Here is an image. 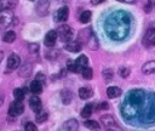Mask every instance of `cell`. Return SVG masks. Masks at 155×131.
Wrapping results in <instances>:
<instances>
[{
	"mask_svg": "<svg viewBox=\"0 0 155 131\" xmlns=\"http://www.w3.org/2000/svg\"><path fill=\"white\" fill-rule=\"evenodd\" d=\"M84 125H85L87 129H90V130H94V131L99 130V127H101L99 124H98L96 120H85Z\"/></svg>",
	"mask_w": 155,
	"mask_h": 131,
	"instance_id": "cell-24",
	"label": "cell"
},
{
	"mask_svg": "<svg viewBox=\"0 0 155 131\" xmlns=\"http://www.w3.org/2000/svg\"><path fill=\"white\" fill-rule=\"evenodd\" d=\"M105 129H107V131H122V129H121L117 124L111 125V126H108V127H105Z\"/></svg>",
	"mask_w": 155,
	"mask_h": 131,
	"instance_id": "cell-33",
	"label": "cell"
},
{
	"mask_svg": "<svg viewBox=\"0 0 155 131\" xmlns=\"http://www.w3.org/2000/svg\"><path fill=\"white\" fill-rule=\"evenodd\" d=\"M30 91L33 92V93H35V95H39V93H41L42 92V84H41V81H39V80H34V81H31L30 82Z\"/></svg>",
	"mask_w": 155,
	"mask_h": 131,
	"instance_id": "cell-18",
	"label": "cell"
},
{
	"mask_svg": "<svg viewBox=\"0 0 155 131\" xmlns=\"http://www.w3.org/2000/svg\"><path fill=\"white\" fill-rule=\"evenodd\" d=\"M92 110H93V106H92L91 103L86 104V106L82 108V110H81V116L85 118V119H87V118L92 114Z\"/></svg>",
	"mask_w": 155,
	"mask_h": 131,
	"instance_id": "cell-23",
	"label": "cell"
},
{
	"mask_svg": "<svg viewBox=\"0 0 155 131\" xmlns=\"http://www.w3.org/2000/svg\"><path fill=\"white\" fill-rule=\"evenodd\" d=\"M143 74H155V61H149L142 67Z\"/></svg>",
	"mask_w": 155,
	"mask_h": 131,
	"instance_id": "cell-15",
	"label": "cell"
},
{
	"mask_svg": "<svg viewBox=\"0 0 155 131\" xmlns=\"http://www.w3.org/2000/svg\"><path fill=\"white\" fill-rule=\"evenodd\" d=\"M2 58H4V52H2V51H0V63H1Z\"/></svg>",
	"mask_w": 155,
	"mask_h": 131,
	"instance_id": "cell-41",
	"label": "cell"
},
{
	"mask_svg": "<svg viewBox=\"0 0 155 131\" xmlns=\"http://www.w3.org/2000/svg\"><path fill=\"white\" fill-rule=\"evenodd\" d=\"M67 68H68V70H69V72H71V73H78L76 64H75V62H74V61H71V59H69V61H68V63H67Z\"/></svg>",
	"mask_w": 155,
	"mask_h": 131,
	"instance_id": "cell-30",
	"label": "cell"
},
{
	"mask_svg": "<svg viewBox=\"0 0 155 131\" xmlns=\"http://www.w3.org/2000/svg\"><path fill=\"white\" fill-rule=\"evenodd\" d=\"M36 80H39V81H44V80H45V76H44L42 74H38V75H36Z\"/></svg>",
	"mask_w": 155,
	"mask_h": 131,
	"instance_id": "cell-37",
	"label": "cell"
},
{
	"mask_svg": "<svg viewBox=\"0 0 155 131\" xmlns=\"http://www.w3.org/2000/svg\"><path fill=\"white\" fill-rule=\"evenodd\" d=\"M75 64H76V68H78V73H79V72H82V69L86 68L87 64H88V58H87L85 55H81V56H79L78 59L75 61Z\"/></svg>",
	"mask_w": 155,
	"mask_h": 131,
	"instance_id": "cell-11",
	"label": "cell"
},
{
	"mask_svg": "<svg viewBox=\"0 0 155 131\" xmlns=\"http://www.w3.org/2000/svg\"><path fill=\"white\" fill-rule=\"evenodd\" d=\"M18 0H0V11L12 10L16 7Z\"/></svg>",
	"mask_w": 155,
	"mask_h": 131,
	"instance_id": "cell-12",
	"label": "cell"
},
{
	"mask_svg": "<svg viewBox=\"0 0 155 131\" xmlns=\"http://www.w3.org/2000/svg\"><path fill=\"white\" fill-rule=\"evenodd\" d=\"M103 78H104L107 81L111 80V79H113V70H111V69H104V70H103Z\"/></svg>",
	"mask_w": 155,
	"mask_h": 131,
	"instance_id": "cell-31",
	"label": "cell"
},
{
	"mask_svg": "<svg viewBox=\"0 0 155 131\" xmlns=\"http://www.w3.org/2000/svg\"><path fill=\"white\" fill-rule=\"evenodd\" d=\"M57 34L59 36V39L63 41V42H69L73 38V29L67 25V24H62L58 30H57Z\"/></svg>",
	"mask_w": 155,
	"mask_h": 131,
	"instance_id": "cell-3",
	"label": "cell"
},
{
	"mask_svg": "<svg viewBox=\"0 0 155 131\" xmlns=\"http://www.w3.org/2000/svg\"><path fill=\"white\" fill-rule=\"evenodd\" d=\"M101 121H102V124L104 125V127H108V126H111V125H115V124H116L115 119H114L111 115H109V114L102 115V116H101Z\"/></svg>",
	"mask_w": 155,
	"mask_h": 131,
	"instance_id": "cell-20",
	"label": "cell"
},
{
	"mask_svg": "<svg viewBox=\"0 0 155 131\" xmlns=\"http://www.w3.org/2000/svg\"><path fill=\"white\" fill-rule=\"evenodd\" d=\"M104 0H91V2L93 4V5H98V4H101V2H103Z\"/></svg>",
	"mask_w": 155,
	"mask_h": 131,
	"instance_id": "cell-39",
	"label": "cell"
},
{
	"mask_svg": "<svg viewBox=\"0 0 155 131\" xmlns=\"http://www.w3.org/2000/svg\"><path fill=\"white\" fill-rule=\"evenodd\" d=\"M2 40H4L5 42H7V44L13 42V41L16 40V33H15L13 30H8V32H6L5 35H4V38H2Z\"/></svg>",
	"mask_w": 155,
	"mask_h": 131,
	"instance_id": "cell-21",
	"label": "cell"
},
{
	"mask_svg": "<svg viewBox=\"0 0 155 131\" xmlns=\"http://www.w3.org/2000/svg\"><path fill=\"white\" fill-rule=\"evenodd\" d=\"M143 97H144V93L142 90H133L128 95L126 102L122 104V114L125 118L131 119L138 114L139 107L143 103Z\"/></svg>",
	"mask_w": 155,
	"mask_h": 131,
	"instance_id": "cell-2",
	"label": "cell"
},
{
	"mask_svg": "<svg viewBox=\"0 0 155 131\" xmlns=\"http://www.w3.org/2000/svg\"><path fill=\"white\" fill-rule=\"evenodd\" d=\"M117 1H120V2H126V4H133V2H136L137 0H117Z\"/></svg>",
	"mask_w": 155,
	"mask_h": 131,
	"instance_id": "cell-38",
	"label": "cell"
},
{
	"mask_svg": "<svg viewBox=\"0 0 155 131\" xmlns=\"http://www.w3.org/2000/svg\"><path fill=\"white\" fill-rule=\"evenodd\" d=\"M131 19L127 12L117 11L111 13L105 21V32L113 40H122L128 35Z\"/></svg>",
	"mask_w": 155,
	"mask_h": 131,
	"instance_id": "cell-1",
	"label": "cell"
},
{
	"mask_svg": "<svg viewBox=\"0 0 155 131\" xmlns=\"http://www.w3.org/2000/svg\"><path fill=\"white\" fill-rule=\"evenodd\" d=\"M24 130L25 131H38V127L33 123H27L24 126Z\"/></svg>",
	"mask_w": 155,
	"mask_h": 131,
	"instance_id": "cell-32",
	"label": "cell"
},
{
	"mask_svg": "<svg viewBox=\"0 0 155 131\" xmlns=\"http://www.w3.org/2000/svg\"><path fill=\"white\" fill-rule=\"evenodd\" d=\"M64 47L69 52H79L82 46H81V42L79 40H76V41H69V42H67Z\"/></svg>",
	"mask_w": 155,
	"mask_h": 131,
	"instance_id": "cell-13",
	"label": "cell"
},
{
	"mask_svg": "<svg viewBox=\"0 0 155 131\" xmlns=\"http://www.w3.org/2000/svg\"><path fill=\"white\" fill-rule=\"evenodd\" d=\"M31 69H33V66H31L30 63H25V64H23V66L21 67V69H19V72H18V75H21V76H23V78H27V76L30 75Z\"/></svg>",
	"mask_w": 155,
	"mask_h": 131,
	"instance_id": "cell-17",
	"label": "cell"
},
{
	"mask_svg": "<svg viewBox=\"0 0 155 131\" xmlns=\"http://www.w3.org/2000/svg\"><path fill=\"white\" fill-rule=\"evenodd\" d=\"M38 115H36V121L38 123H44V121H46L47 120V116H48V114H47V112H45V110H40L39 113H36Z\"/></svg>",
	"mask_w": 155,
	"mask_h": 131,
	"instance_id": "cell-26",
	"label": "cell"
},
{
	"mask_svg": "<svg viewBox=\"0 0 155 131\" xmlns=\"http://www.w3.org/2000/svg\"><path fill=\"white\" fill-rule=\"evenodd\" d=\"M143 45L145 47H153L155 46V24H153L145 33L144 38H143Z\"/></svg>",
	"mask_w": 155,
	"mask_h": 131,
	"instance_id": "cell-4",
	"label": "cell"
},
{
	"mask_svg": "<svg viewBox=\"0 0 155 131\" xmlns=\"http://www.w3.org/2000/svg\"><path fill=\"white\" fill-rule=\"evenodd\" d=\"M79 96L82 99H87V98H90L92 96V91L90 89H87V87H80L79 89Z\"/></svg>",
	"mask_w": 155,
	"mask_h": 131,
	"instance_id": "cell-22",
	"label": "cell"
},
{
	"mask_svg": "<svg viewBox=\"0 0 155 131\" xmlns=\"http://www.w3.org/2000/svg\"><path fill=\"white\" fill-rule=\"evenodd\" d=\"M50 8V1L48 0H39L35 5V12L39 16H46Z\"/></svg>",
	"mask_w": 155,
	"mask_h": 131,
	"instance_id": "cell-6",
	"label": "cell"
},
{
	"mask_svg": "<svg viewBox=\"0 0 155 131\" xmlns=\"http://www.w3.org/2000/svg\"><path fill=\"white\" fill-rule=\"evenodd\" d=\"M130 73H131V69L127 68V67H121V68L119 69V75H120L121 78H127V76L130 75Z\"/></svg>",
	"mask_w": 155,
	"mask_h": 131,
	"instance_id": "cell-29",
	"label": "cell"
},
{
	"mask_svg": "<svg viewBox=\"0 0 155 131\" xmlns=\"http://www.w3.org/2000/svg\"><path fill=\"white\" fill-rule=\"evenodd\" d=\"M2 102H4V95L0 92V106L2 104Z\"/></svg>",
	"mask_w": 155,
	"mask_h": 131,
	"instance_id": "cell-40",
	"label": "cell"
},
{
	"mask_svg": "<svg viewBox=\"0 0 155 131\" xmlns=\"http://www.w3.org/2000/svg\"><path fill=\"white\" fill-rule=\"evenodd\" d=\"M63 127L67 131H78L79 124H78V121L75 119H70V120H68V121H65L63 124Z\"/></svg>",
	"mask_w": 155,
	"mask_h": 131,
	"instance_id": "cell-16",
	"label": "cell"
},
{
	"mask_svg": "<svg viewBox=\"0 0 155 131\" xmlns=\"http://www.w3.org/2000/svg\"><path fill=\"white\" fill-rule=\"evenodd\" d=\"M29 49L33 50V52H38V51H39V46H38V45H30Z\"/></svg>",
	"mask_w": 155,
	"mask_h": 131,
	"instance_id": "cell-35",
	"label": "cell"
},
{
	"mask_svg": "<svg viewBox=\"0 0 155 131\" xmlns=\"http://www.w3.org/2000/svg\"><path fill=\"white\" fill-rule=\"evenodd\" d=\"M107 95L109 98H116L121 95V89H119L116 86H110L107 89Z\"/></svg>",
	"mask_w": 155,
	"mask_h": 131,
	"instance_id": "cell-19",
	"label": "cell"
},
{
	"mask_svg": "<svg viewBox=\"0 0 155 131\" xmlns=\"http://www.w3.org/2000/svg\"><path fill=\"white\" fill-rule=\"evenodd\" d=\"M24 110V106L21 101H15L13 103H11L10 108H8V114L11 116H17V115H21Z\"/></svg>",
	"mask_w": 155,
	"mask_h": 131,
	"instance_id": "cell-7",
	"label": "cell"
},
{
	"mask_svg": "<svg viewBox=\"0 0 155 131\" xmlns=\"http://www.w3.org/2000/svg\"><path fill=\"white\" fill-rule=\"evenodd\" d=\"M108 108V104L105 103V102H103V103H101L99 106H98V109H107Z\"/></svg>",
	"mask_w": 155,
	"mask_h": 131,
	"instance_id": "cell-36",
	"label": "cell"
},
{
	"mask_svg": "<svg viewBox=\"0 0 155 131\" xmlns=\"http://www.w3.org/2000/svg\"><path fill=\"white\" fill-rule=\"evenodd\" d=\"M19 64H21L19 56L16 53H12L7 59V70H15L19 67Z\"/></svg>",
	"mask_w": 155,
	"mask_h": 131,
	"instance_id": "cell-8",
	"label": "cell"
},
{
	"mask_svg": "<svg viewBox=\"0 0 155 131\" xmlns=\"http://www.w3.org/2000/svg\"><path fill=\"white\" fill-rule=\"evenodd\" d=\"M144 10H145V12H147V13H149V12H150V10H151V0H149V1L147 2V5H145Z\"/></svg>",
	"mask_w": 155,
	"mask_h": 131,
	"instance_id": "cell-34",
	"label": "cell"
},
{
	"mask_svg": "<svg viewBox=\"0 0 155 131\" xmlns=\"http://www.w3.org/2000/svg\"><path fill=\"white\" fill-rule=\"evenodd\" d=\"M81 74H82L84 79H86V80H90V79H92V76H93V72H92V69H91L90 67L84 68L82 72H81Z\"/></svg>",
	"mask_w": 155,
	"mask_h": 131,
	"instance_id": "cell-25",
	"label": "cell"
},
{
	"mask_svg": "<svg viewBox=\"0 0 155 131\" xmlns=\"http://www.w3.org/2000/svg\"><path fill=\"white\" fill-rule=\"evenodd\" d=\"M57 36H58V34H57L56 30H50V32L45 35V40H44L45 45L48 46V47L54 46V44H56V41H57Z\"/></svg>",
	"mask_w": 155,
	"mask_h": 131,
	"instance_id": "cell-9",
	"label": "cell"
},
{
	"mask_svg": "<svg viewBox=\"0 0 155 131\" xmlns=\"http://www.w3.org/2000/svg\"><path fill=\"white\" fill-rule=\"evenodd\" d=\"M29 107L31 108V110H34L35 113H39L42 108V104H41V99L36 96H33L30 99H29Z\"/></svg>",
	"mask_w": 155,
	"mask_h": 131,
	"instance_id": "cell-10",
	"label": "cell"
},
{
	"mask_svg": "<svg viewBox=\"0 0 155 131\" xmlns=\"http://www.w3.org/2000/svg\"><path fill=\"white\" fill-rule=\"evenodd\" d=\"M68 15H69V8H68L67 6H63V7H61V8L58 10L56 18H57L59 22H65V21L68 19Z\"/></svg>",
	"mask_w": 155,
	"mask_h": 131,
	"instance_id": "cell-14",
	"label": "cell"
},
{
	"mask_svg": "<svg viewBox=\"0 0 155 131\" xmlns=\"http://www.w3.org/2000/svg\"><path fill=\"white\" fill-rule=\"evenodd\" d=\"M13 96H15V98H16L17 101H22V99L24 98V91H23L22 89H15Z\"/></svg>",
	"mask_w": 155,
	"mask_h": 131,
	"instance_id": "cell-28",
	"label": "cell"
},
{
	"mask_svg": "<svg viewBox=\"0 0 155 131\" xmlns=\"http://www.w3.org/2000/svg\"><path fill=\"white\" fill-rule=\"evenodd\" d=\"M13 21V13L12 10H4L0 11V28L8 27Z\"/></svg>",
	"mask_w": 155,
	"mask_h": 131,
	"instance_id": "cell-5",
	"label": "cell"
},
{
	"mask_svg": "<svg viewBox=\"0 0 155 131\" xmlns=\"http://www.w3.org/2000/svg\"><path fill=\"white\" fill-rule=\"evenodd\" d=\"M80 22L81 23H87L90 19H91V11H84L81 15H80Z\"/></svg>",
	"mask_w": 155,
	"mask_h": 131,
	"instance_id": "cell-27",
	"label": "cell"
}]
</instances>
